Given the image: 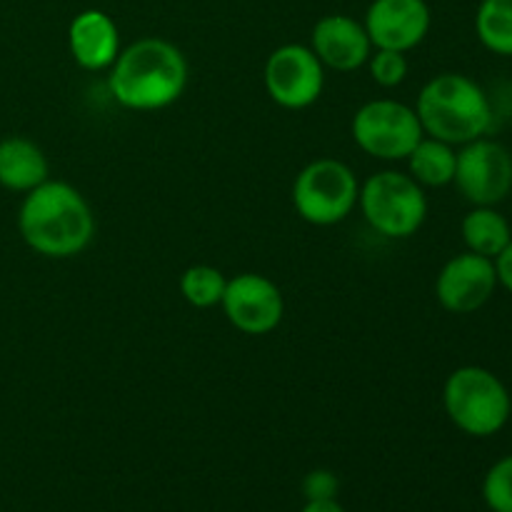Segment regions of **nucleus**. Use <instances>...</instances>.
Segmentation results:
<instances>
[{
  "instance_id": "obj_17",
  "label": "nucleus",
  "mask_w": 512,
  "mask_h": 512,
  "mask_svg": "<svg viewBox=\"0 0 512 512\" xmlns=\"http://www.w3.org/2000/svg\"><path fill=\"white\" fill-rule=\"evenodd\" d=\"M408 163V175L423 188H445L453 185L455 165H458V148L443 143L438 138L423 135L413 153L405 158Z\"/></svg>"
},
{
  "instance_id": "obj_22",
  "label": "nucleus",
  "mask_w": 512,
  "mask_h": 512,
  "mask_svg": "<svg viewBox=\"0 0 512 512\" xmlns=\"http://www.w3.org/2000/svg\"><path fill=\"white\" fill-rule=\"evenodd\" d=\"M305 500H333L338 498V478L330 470H313L303 480Z\"/></svg>"
},
{
  "instance_id": "obj_8",
  "label": "nucleus",
  "mask_w": 512,
  "mask_h": 512,
  "mask_svg": "<svg viewBox=\"0 0 512 512\" xmlns=\"http://www.w3.org/2000/svg\"><path fill=\"white\" fill-rule=\"evenodd\" d=\"M268 98L283 110H305L315 105L325 88V65L303 43H285L268 55L263 65Z\"/></svg>"
},
{
  "instance_id": "obj_18",
  "label": "nucleus",
  "mask_w": 512,
  "mask_h": 512,
  "mask_svg": "<svg viewBox=\"0 0 512 512\" xmlns=\"http://www.w3.org/2000/svg\"><path fill=\"white\" fill-rule=\"evenodd\" d=\"M475 35L493 55L512 58V0H480L475 10Z\"/></svg>"
},
{
  "instance_id": "obj_16",
  "label": "nucleus",
  "mask_w": 512,
  "mask_h": 512,
  "mask_svg": "<svg viewBox=\"0 0 512 512\" xmlns=\"http://www.w3.org/2000/svg\"><path fill=\"white\" fill-rule=\"evenodd\" d=\"M465 250L495 260L512 240V228L503 213L490 205H473L460 223Z\"/></svg>"
},
{
  "instance_id": "obj_12",
  "label": "nucleus",
  "mask_w": 512,
  "mask_h": 512,
  "mask_svg": "<svg viewBox=\"0 0 512 512\" xmlns=\"http://www.w3.org/2000/svg\"><path fill=\"white\" fill-rule=\"evenodd\" d=\"M363 25L373 48L410 53L428 38L433 13L428 0H373Z\"/></svg>"
},
{
  "instance_id": "obj_19",
  "label": "nucleus",
  "mask_w": 512,
  "mask_h": 512,
  "mask_svg": "<svg viewBox=\"0 0 512 512\" xmlns=\"http://www.w3.org/2000/svg\"><path fill=\"white\" fill-rule=\"evenodd\" d=\"M225 285H228V278L223 275V270L208 263L190 265L180 275V295L185 298V303L198 310H210L220 305Z\"/></svg>"
},
{
  "instance_id": "obj_4",
  "label": "nucleus",
  "mask_w": 512,
  "mask_h": 512,
  "mask_svg": "<svg viewBox=\"0 0 512 512\" xmlns=\"http://www.w3.org/2000/svg\"><path fill=\"white\" fill-rule=\"evenodd\" d=\"M443 408L450 423L470 438H493L512 415L510 390L493 370L463 365L443 385Z\"/></svg>"
},
{
  "instance_id": "obj_24",
  "label": "nucleus",
  "mask_w": 512,
  "mask_h": 512,
  "mask_svg": "<svg viewBox=\"0 0 512 512\" xmlns=\"http://www.w3.org/2000/svg\"><path fill=\"white\" fill-rule=\"evenodd\" d=\"M300 512H345V508L335 498L333 500H308V503H305V508Z\"/></svg>"
},
{
  "instance_id": "obj_13",
  "label": "nucleus",
  "mask_w": 512,
  "mask_h": 512,
  "mask_svg": "<svg viewBox=\"0 0 512 512\" xmlns=\"http://www.w3.org/2000/svg\"><path fill=\"white\" fill-rule=\"evenodd\" d=\"M310 50L318 55L325 70L335 73H355V70L368 65L373 43L368 38V30L360 20L350 18L345 13L323 15L313 25L310 33Z\"/></svg>"
},
{
  "instance_id": "obj_21",
  "label": "nucleus",
  "mask_w": 512,
  "mask_h": 512,
  "mask_svg": "<svg viewBox=\"0 0 512 512\" xmlns=\"http://www.w3.org/2000/svg\"><path fill=\"white\" fill-rule=\"evenodd\" d=\"M483 500L493 512H512V455L500 458L485 473Z\"/></svg>"
},
{
  "instance_id": "obj_6",
  "label": "nucleus",
  "mask_w": 512,
  "mask_h": 512,
  "mask_svg": "<svg viewBox=\"0 0 512 512\" xmlns=\"http://www.w3.org/2000/svg\"><path fill=\"white\" fill-rule=\"evenodd\" d=\"M293 208L300 220L315 228H330L353 215L360 198V180L338 158L310 160L293 180Z\"/></svg>"
},
{
  "instance_id": "obj_5",
  "label": "nucleus",
  "mask_w": 512,
  "mask_h": 512,
  "mask_svg": "<svg viewBox=\"0 0 512 512\" xmlns=\"http://www.w3.org/2000/svg\"><path fill=\"white\" fill-rule=\"evenodd\" d=\"M358 208L378 235L408 240L428 220V195L403 170H380L360 183Z\"/></svg>"
},
{
  "instance_id": "obj_9",
  "label": "nucleus",
  "mask_w": 512,
  "mask_h": 512,
  "mask_svg": "<svg viewBox=\"0 0 512 512\" xmlns=\"http://www.w3.org/2000/svg\"><path fill=\"white\" fill-rule=\"evenodd\" d=\"M453 185L470 205L498 208L512 193V150L488 135L460 145Z\"/></svg>"
},
{
  "instance_id": "obj_20",
  "label": "nucleus",
  "mask_w": 512,
  "mask_h": 512,
  "mask_svg": "<svg viewBox=\"0 0 512 512\" xmlns=\"http://www.w3.org/2000/svg\"><path fill=\"white\" fill-rule=\"evenodd\" d=\"M368 70L370 78H373L380 88H398V85L405 83V78H408L410 73L408 53L375 48L368 58Z\"/></svg>"
},
{
  "instance_id": "obj_14",
  "label": "nucleus",
  "mask_w": 512,
  "mask_h": 512,
  "mask_svg": "<svg viewBox=\"0 0 512 512\" xmlns=\"http://www.w3.org/2000/svg\"><path fill=\"white\" fill-rule=\"evenodd\" d=\"M68 48L75 65L88 73L110 70L120 55V30L115 20L103 10H83L70 20Z\"/></svg>"
},
{
  "instance_id": "obj_2",
  "label": "nucleus",
  "mask_w": 512,
  "mask_h": 512,
  "mask_svg": "<svg viewBox=\"0 0 512 512\" xmlns=\"http://www.w3.org/2000/svg\"><path fill=\"white\" fill-rule=\"evenodd\" d=\"M188 73V58L178 45L148 35L120 50L108 70V90L125 110L155 113L183 98Z\"/></svg>"
},
{
  "instance_id": "obj_23",
  "label": "nucleus",
  "mask_w": 512,
  "mask_h": 512,
  "mask_svg": "<svg viewBox=\"0 0 512 512\" xmlns=\"http://www.w3.org/2000/svg\"><path fill=\"white\" fill-rule=\"evenodd\" d=\"M493 263L495 273H498V285L512 295V240L505 245V250L493 260Z\"/></svg>"
},
{
  "instance_id": "obj_7",
  "label": "nucleus",
  "mask_w": 512,
  "mask_h": 512,
  "mask_svg": "<svg viewBox=\"0 0 512 512\" xmlns=\"http://www.w3.org/2000/svg\"><path fill=\"white\" fill-rule=\"evenodd\" d=\"M350 133L365 155L383 163L405 160L425 135L413 105L393 98H375L360 105Z\"/></svg>"
},
{
  "instance_id": "obj_15",
  "label": "nucleus",
  "mask_w": 512,
  "mask_h": 512,
  "mask_svg": "<svg viewBox=\"0 0 512 512\" xmlns=\"http://www.w3.org/2000/svg\"><path fill=\"white\" fill-rule=\"evenodd\" d=\"M48 178V155L35 140L23 135H8L0 140V188L25 195Z\"/></svg>"
},
{
  "instance_id": "obj_1",
  "label": "nucleus",
  "mask_w": 512,
  "mask_h": 512,
  "mask_svg": "<svg viewBox=\"0 0 512 512\" xmlns=\"http://www.w3.org/2000/svg\"><path fill=\"white\" fill-rule=\"evenodd\" d=\"M95 213L85 195L65 180L48 178L23 195L18 233L33 253L50 260H70L90 248Z\"/></svg>"
},
{
  "instance_id": "obj_11",
  "label": "nucleus",
  "mask_w": 512,
  "mask_h": 512,
  "mask_svg": "<svg viewBox=\"0 0 512 512\" xmlns=\"http://www.w3.org/2000/svg\"><path fill=\"white\" fill-rule=\"evenodd\" d=\"M498 288L493 260L470 253V250L453 255L435 278V298L440 308L453 315L478 313L490 303Z\"/></svg>"
},
{
  "instance_id": "obj_10",
  "label": "nucleus",
  "mask_w": 512,
  "mask_h": 512,
  "mask_svg": "<svg viewBox=\"0 0 512 512\" xmlns=\"http://www.w3.org/2000/svg\"><path fill=\"white\" fill-rule=\"evenodd\" d=\"M220 308L238 333L260 338L283 323L285 298L278 285L265 275L240 273L228 278Z\"/></svg>"
},
{
  "instance_id": "obj_3",
  "label": "nucleus",
  "mask_w": 512,
  "mask_h": 512,
  "mask_svg": "<svg viewBox=\"0 0 512 512\" xmlns=\"http://www.w3.org/2000/svg\"><path fill=\"white\" fill-rule=\"evenodd\" d=\"M413 108L425 135L455 148L488 135L495 118L483 85L463 73L433 75L420 88Z\"/></svg>"
}]
</instances>
